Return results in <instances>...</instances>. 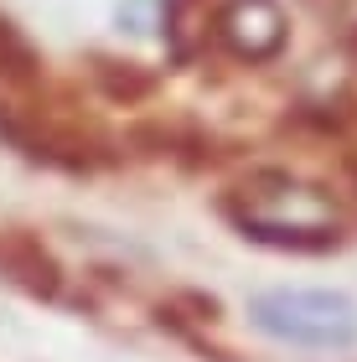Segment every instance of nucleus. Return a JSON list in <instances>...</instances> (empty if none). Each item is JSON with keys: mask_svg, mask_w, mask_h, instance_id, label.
<instances>
[{"mask_svg": "<svg viewBox=\"0 0 357 362\" xmlns=\"http://www.w3.org/2000/svg\"><path fill=\"white\" fill-rule=\"evenodd\" d=\"M228 223L269 249H327L342 238V212L321 187L290 171H259L228 192Z\"/></svg>", "mask_w": 357, "mask_h": 362, "instance_id": "obj_1", "label": "nucleus"}, {"mask_svg": "<svg viewBox=\"0 0 357 362\" xmlns=\"http://www.w3.org/2000/svg\"><path fill=\"white\" fill-rule=\"evenodd\" d=\"M249 326L264 332L269 341L305 352H342L357 341V300H347L342 290H259L249 295Z\"/></svg>", "mask_w": 357, "mask_h": 362, "instance_id": "obj_2", "label": "nucleus"}, {"mask_svg": "<svg viewBox=\"0 0 357 362\" xmlns=\"http://www.w3.org/2000/svg\"><path fill=\"white\" fill-rule=\"evenodd\" d=\"M0 68H6V73H31V68H37L31 47L11 31V21H0Z\"/></svg>", "mask_w": 357, "mask_h": 362, "instance_id": "obj_5", "label": "nucleus"}, {"mask_svg": "<svg viewBox=\"0 0 357 362\" xmlns=\"http://www.w3.org/2000/svg\"><path fill=\"white\" fill-rule=\"evenodd\" d=\"M213 37L238 62H269L285 52L290 21H285L280 0H223L213 16Z\"/></svg>", "mask_w": 357, "mask_h": 362, "instance_id": "obj_3", "label": "nucleus"}, {"mask_svg": "<svg viewBox=\"0 0 357 362\" xmlns=\"http://www.w3.org/2000/svg\"><path fill=\"white\" fill-rule=\"evenodd\" d=\"M0 269L16 274L26 290H37V295H57V285H62L52 254H47L42 243H31L26 233H0Z\"/></svg>", "mask_w": 357, "mask_h": 362, "instance_id": "obj_4", "label": "nucleus"}]
</instances>
